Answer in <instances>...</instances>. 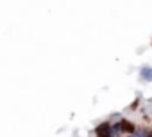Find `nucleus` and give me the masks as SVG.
Segmentation results:
<instances>
[{
	"mask_svg": "<svg viewBox=\"0 0 152 137\" xmlns=\"http://www.w3.org/2000/svg\"><path fill=\"white\" fill-rule=\"evenodd\" d=\"M118 121H120V128H122V133H124V135H131V133L136 132V125H134L131 119H127V118H120Z\"/></svg>",
	"mask_w": 152,
	"mask_h": 137,
	"instance_id": "nucleus-1",
	"label": "nucleus"
},
{
	"mask_svg": "<svg viewBox=\"0 0 152 137\" xmlns=\"http://www.w3.org/2000/svg\"><path fill=\"white\" fill-rule=\"evenodd\" d=\"M140 79L143 82H152V68L150 66H141L140 68Z\"/></svg>",
	"mask_w": 152,
	"mask_h": 137,
	"instance_id": "nucleus-2",
	"label": "nucleus"
},
{
	"mask_svg": "<svg viewBox=\"0 0 152 137\" xmlns=\"http://www.w3.org/2000/svg\"><path fill=\"white\" fill-rule=\"evenodd\" d=\"M134 135H136V137H150V132H148V128H145V126H136Z\"/></svg>",
	"mask_w": 152,
	"mask_h": 137,
	"instance_id": "nucleus-3",
	"label": "nucleus"
},
{
	"mask_svg": "<svg viewBox=\"0 0 152 137\" xmlns=\"http://www.w3.org/2000/svg\"><path fill=\"white\" fill-rule=\"evenodd\" d=\"M140 102H141V100H140V98H136V100H134V102H132V103L127 107V110H129V112H134V110H138V107H140Z\"/></svg>",
	"mask_w": 152,
	"mask_h": 137,
	"instance_id": "nucleus-4",
	"label": "nucleus"
},
{
	"mask_svg": "<svg viewBox=\"0 0 152 137\" xmlns=\"http://www.w3.org/2000/svg\"><path fill=\"white\" fill-rule=\"evenodd\" d=\"M125 137H136V135H134V133H131V135H125Z\"/></svg>",
	"mask_w": 152,
	"mask_h": 137,
	"instance_id": "nucleus-5",
	"label": "nucleus"
}]
</instances>
